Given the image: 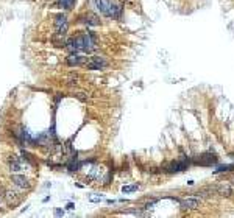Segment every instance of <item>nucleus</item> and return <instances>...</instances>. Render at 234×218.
Masks as SVG:
<instances>
[{
  "instance_id": "f257e3e1",
  "label": "nucleus",
  "mask_w": 234,
  "mask_h": 218,
  "mask_svg": "<svg viewBox=\"0 0 234 218\" xmlns=\"http://www.w3.org/2000/svg\"><path fill=\"white\" fill-rule=\"evenodd\" d=\"M108 62H106L105 58H100V56H92L84 62V67L89 69V70H100V69L106 67Z\"/></svg>"
},
{
  "instance_id": "f03ea898",
  "label": "nucleus",
  "mask_w": 234,
  "mask_h": 218,
  "mask_svg": "<svg viewBox=\"0 0 234 218\" xmlns=\"http://www.w3.org/2000/svg\"><path fill=\"white\" fill-rule=\"evenodd\" d=\"M67 28H69L67 17L64 16V14H58V16L55 17V30H56V33H59V34H66Z\"/></svg>"
},
{
  "instance_id": "7ed1b4c3",
  "label": "nucleus",
  "mask_w": 234,
  "mask_h": 218,
  "mask_svg": "<svg viewBox=\"0 0 234 218\" xmlns=\"http://www.w3.org/2000/svg\"><path fill=\"white\" fill-rule=\"evenodd\" d=\"M94 3H95V8L100 11L103 16L109 17V14H111V8H113V5H114V3L111 2V0H94Z\"/></svg>"
},
{
  "instance_id": "20e7f679",
  "label": "nucleus",
  "mask_w": 234,
  "mask_h": 218,
  "mask_svg": "<svg viewBox=\"0 0 234 218\" xmlns=\"http://www.w3.org/2000/svg\"><path fill=\"white\" fill-rule=\"evenodd\" d=\"M195 164H200L203 167H211L214 164H217V158L211 153H205V154L198 156V159H195Z\"/></svg>"
},
{
  "instance_id": "39448f33",
  "label": "nucleus",
  "mask_w": 234,
  "mask_h": 218,
  "mask_svg": "<svg viewBox=\"0 0 234 218\" xmlns=\"http://www.w3.org/2000/svg\"><path fill=\"white\" fill-rule=\"evenodd\" d=\"M3 200L6 201V204H8L10 207H16V206H19V202H20V195L13 192V190H6Z\"/></svg>"
},
{
  "instance_id": "423d86ee",
  "label": "nucleus",
  "mask_w": 234,
  "mask_h": 218,
  "mask_svg": "<svg viewBox=\"0 0 234 218\" xmlns=\"http://www.w3.org/2000/svg\"><path fill=\"white\" fill-rule=\"evenodd\" d=\"M211 192H216L217 195L220 196H231L233 195V187L228 185V184H218V185H214V187H209Z\"/></svg>"
},
{
  "instance_id": "0eeeda50",
  "label": "nucleus",
  "mask_w": 234,
  "mask_h": 218,
  "mask_svg": "<svg viewBox=\"0 0 234 218\" xmlns=\"http://www.w3.org/2000/svg\"><path fill=\"white\" fill-rule=\"evenodd\" d=\"M179 206H181L183 210H195L200 206V201L197 198H186V200L179 201Z\"/></svg>"
},
{
  "instance_id": "6e6552de",
  "label": "nucleus",
  "mask_w": 234,
  "mask_h": 218,
  "mask_svg": "<svg viewBox=\"0 0 234 218\" xmlns=\"http://www.w3.org/2000/svg\"><path fill=\"white\" fill-rule=\"evenodd\" d=\"M80 22H81V24H86V25H91V26L100 25V19L92 13H87V14H84V16H81L80 17Z\"/></svg>"
},
{
  "instance_id": "1a4fd4ad",
  "label": "nucleus",
  "mask_w": 234,
  "mask_h": 218,
  "mask_svg": "<svg viewBox=\"0 0 234 218\" xmlns=\"http://www.w3.org/2000/svg\"><path fill=\"white\" fill-rule=\"evenodd\" d=\"M67 61V64L70 67H74V66H84V62L87 61V58H84V56H80V55H76V53H70L69 55V58L66 59Z\"/></svg>"
},
{
  "instance_id": "9d476101",
  "label": "nucleus",
  "mask_w": 234,
  "mask_h": 218,
  "mask_svg": "<svg viewBox=\"0 0 234 218\" xmlns=\"http://www.w3.org/2000/svg\"><path fill=\"white\" fill-rule=\"evenodd\" d=\"M189 167V160L187 159H181V160H176V162H172L170 165H169L167 170L169 171H183V170H186V168Z\"/></svg>"
},
{
  "instance_id": "9b49d317",
  "label": "nucleus",
  "mask_w": 234,
  "mask_h": 218,
  "mask_svg": "<svg viewBox=\"0 0 234 218\" xmlns=\"http://www.w3.org/2000/svg\"><path fill=\"white\" fill-rule=\"evenodd\" d=\"M11 181H13L16 185L22 187V189H27V187L30 185L28 184V179H27L25 176H20V175H13V176H11Z\"/></svg>"
},
{
  "instance_id": "f8f14e48",
  "label": "nucleus",
  "mask_w": 234,
  "mask_h": 218,
  "mask_svg": "<svg viewBox=\"0 0 234 218\" xmlns=\"http://www.w3.org/2000/svg\"><path fill=\"white\" fill-rule=\"evenodd\" d=\"M61 8H66V10H72L75 5V0H58Z\"/></svg>"
},
{
  "instance_id": "ddd939ff",
  "label": "nucleus",
  "mask_w": 234,
  "mask_h": 218,
  "mask_svg": "<svg viewBox=\"0 0 234 218\" xmlns=\"http://www.w3.org/2000/svg\"><path fill=\"white\" fill-rule=\"evenodd\" d=\"M137 189H139V185H137V184H131V185H123V187H122V192H123V193H131V192H136Z\"/></svg>"
},
{
  "instance_id": "4468645a",
  "label": "nucleus",
  "mask_w": 234,
  "mask_h": 218,
  "mask_svg": "<svg viewBox=\"0 0 234 218\" xmlns=\"http://www.w3.org/2000/svg\"><path fill=\"white\" fill-rule=\"evenodd\" d=\"M10 168H11V171H20V164L14 159V160H11V162H10Z\"/></svg>"
},
{
  "instance_id": "2eb2a0df",
  "label": "nucleus",
  "mask_w": 234,
  "mask_h": 218,
  "mask_svg": "<svg viewBox=\"0 0 234 218\" xmlns=\"http://www.w3.org/2000/svg\"><path fill=\"white\" fill-rule=\"evenodd\" d=\"M234 165H222V167H218L214 173H223V171H229V170H233Z\"/></svg>"
},
{
  "instance_id": "dca6fc26",
  "label": "nucleus",
  "mask_w": 234,
  "mask_h": 218,
  "mask_svg": "<svg viewBox=\"0 0 234 218\" xmlns=\"http://www.w3.org/2000/svg\"><path fill=\"white\" fill-rule=\"evenodd\" d=\"M89 201H91V202H100V201H102V195L92 193L91 196H89Z\"/></svg>"
},
{
  "instance_id": "f3484780",
  "label": "nucleus",
  "mask_w": 234,
  "mask_h": 218,
  "mask_svg": "<svg viewBox=\"0 0 234 218\" xmlns=\"http://www.w3.org/2000/svg\"><path fill=\"white\" fill-rule=\"evenodd\" d=\"M76 95V98H78V100H81V101H86V94H83V92H78V94H75Z\"/></svg>"
},
{
  "instance_id": "a211bd4d",
  "label": "nucleus",
  "mask_w": 234,
  "mask_h": 218,
  "mask_svg": "<svg viewBox=\"0 0 234 218\" xmlns=\"http://www.w3.org/2000/svg\"><path fill=\"white\" fill-rule=\"evenodd\" d=\"M5 192H6V190L3 189V187H0V200H3V198H5Z\"/></svg>"
},
{
  "instance_id": "6ab92c4d",
  "label": "nucleus",
  "mask_w": 234,
  "mask_h": 218,
  "mask_svg": "<svg viewBox=\"0 0 234 218\" xmlns=\"http://www.w3.org/2000/svg\"><path fill=\"white\" fill-rule=\"evenodd\" d=\"M63 213H64V212H63L61 209H56V210H55V215H56V217H61Z\"/></svg>"
},
{
  "instance_id": "aec40b11",
  "label": "nucleus",
  "mask_w": 234,
  "mask_h": 218,
  "mask_svg": "<svg viewBox=\"0 0 234 218\" xmlns=\"http://www.w3.org/2000/svg\"><path fill=\"white\" fill-rule=\"evenodd\" d=\"M67 209L72 210V209H74V204H72V202H69V204H67Z\"/></svg>"
}]
</instances>
